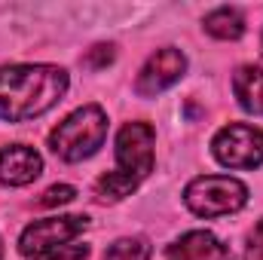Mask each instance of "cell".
I'll use <instances>...</instances> for the list:
<instances>
[{"label":"cell","instance_id":"11","mask_svg":"<svg viewBox=\"0 0 263 260\" xmlns=\"http://www.w3.org/2000/svg\"><path fill=\"white\" fill-rule=\"evenodd\" d=\"M205 31L217 40H239L245 34V18L239 15V9L220 6V9L205 15Z\"/></svg>","mask_w":263,"mask_h":260},{"label":"cell","instance_id":"14","mask_svg":"<svg viewBox=\"0 0 263 260\" xmlns=\"http://www.w3.org/2000/svg\"><path fill=\"white\" fill-rule=\"evenodd\" d=\"M73 196H77L73 187H67V184H55V187H49V190L43 193L40 205H46V208H52V205H67Z\"/></svg>","mask_w":263,"mask_h":260},{"label":"cell","instance_id":"15","mask_svg":"<svg viewBox=\"0 0 263 260\" xmlns=\"http://www.w3.org/2000/svg\"><path fill=\"white\" fill-rule=\"evenodd\" d=\"M248 260H263V220L254 227V233L248 239Z\"/></svg>","mask_w":263,"mask_h":260},{"label":"cell","instance_id":"1","mask_svg":"<svg viewBox=\"0 0 263 260\" xmlns=\"http://www.w3.org/2000/svg\"><path fill=\"white\" fill-rule=\"evenodd\" d=\"M67 73L52 65H6L0 67V120L25 123L46 114L62 101Z\"/></svg>","mask_w":263,"mask_h":260},{"label":"cell","instance_id":"5","mask_svg":"<svg viewBox=\"0 0 263 260\" xmlns=\"http://www.w3.org/2000/svg\"><path fill=\"white\" fill-rule=\"evenodd\" d=\"M214 159L227 169H254L263 162V132L245 123H233L214 135Z\"/></svg>","mask_w":263,"mask_h":260},{"label":"cell","instance_id":"7","mask_svg":"<svg viewBox=\"0 0 263 260\" xmlns=\"http://www.w3.org/2000/svg\"><path fill=\"white\" fill-rule=\"evenodd\" d=\"M184 70H187L184 52L165 46V49H159V52H153L147 59V65L141 67V73H138L135 89H138V95H159L168 86H175L184 77Z\"/></svg>","mask_w":263,"mask_h":260},{"label":"cell","instance_id":"4","mask_svg":"<svg viewBox=\"0 0 263 260\" xmlns=\"http://www.w3.org/2000/svg\"><path fill=\"white\" fill-rule=\"evenodd\" d=\"M184 202L199 217H223V214L239 211L248 202V187L242 181H236V178L202 175V178L187 184Z\"/></svg>","mask_w":263,"mask_h":260},{"label":"cell","instance_id":"2","mask_svg":"<svg viewBox=\"0 0 263 260\" xmlns=\"http://www.w3.org/2000/svg\"><path fill=\"white\" fill-rule=\"evenodd\" d=\"M156 132L147 123H126L117 135V172L98 178L95 193L104 202H120L153 172Z\"/></svg>","mask_w":263,"mask_h":260},{"label":"cell","instance_id":"6","mask_svg":"<svg viewBox=\"0 0 263 260\" xmlns=\"http://www.w3.org/2000/svg\"><path fill=\"white\" fill-rule=\"evenodd\" d=\"M86 217L83 214H73V217H43V220H34L31 227H25L22 239H18V251L25 257H34V254H43V251H52L59 245L73 242L83 230H86Z\"/></svg>","mask_w":263,"mask_h":260},{"label":"cell","instance_id":"9","mask_svg":"<svg viewBox=\"0 0 263 260\" xmlns=\"http://www.w3.org/2000/svg\"><path fill=\"white\" fill-rule=\"evenodd\" d=\"M165 257L168 260H233V254L214 233L193 230V233H184L175 245H168Z\"/></svg>","mask_w":263,"mask_h":260},{"label":"cell","instance_id":"16","mask_svg":"<svg viewBox=\"0 0 263 260\" xmlns=\"http://www.w3.org/2000/svg\"><path fill=\"white\" fill-rule=\"evenodd\" d=\"M0 257H3V242H0Z\"/></svg>","mask_w":263,"mask_h":260},{"label":"cell","instance_id":"12","mask_svg":"<svg viewBox=\"0 0 263 260\" xmlns=\"http://www.w3.org/2000/svg\"><path fill=\"white\" fill-rule=\"evenodd\" d=\"M104 260H150V245L147 239H120L107 248Z\"/></svg>","mask_w":263,"mask_h":260},{"label":"cell","instance_id":"10","mask_svg":"<svg viewBox=\"0 0 263 260\" xmlns=\"http://www.w3.org/2000/svg\"><path fill=\"white\" fill-rule=\"evenodd\" d=\"M233 92L239 98V104L254 114L263 117V70L254 65H242L233 73Z\"/></svg>","mask_w":263,"mask_h":260},{"label":"cell","instance_id":"8","mask_svg":"<svg viewBox=\"0 0 263 260\" xmlns=\"http://www.w3.org/2000/svg\"><path fill=\"white\" fill-rule=\"evenodd\" d=\"M40 172H43V159L34 147L9 144L6 150H0V184L25 187L34 178H40Z\"/></svg>","mask_w":263,"mask_h":260},{"label":"cell","instance_id":"13","mask_svg":"<svg viewBox=\"0 0 263 260\" xmlns=\"http://www.w3.org/2000/svg\"><path fill=\"white\" fill-rule=\"evenodd\" d=\"M89 257V248L86 245H59L52 251H43V254H34V260H86Z\"/></svg>","mask_w":263,"mask_h":260},{"label":"cell","instance_id":"3","mask_svg":"<svg viewBox=\"0 0 263 260\" xmlns=\"http://www.w3.org/2000/svg\"><path fill=\"white\" fill-rule=\"evenodd\" d=\"M107 135V117L98 104H86L73 110L67 120H62L55 129L49 132V147L59 159L65 162H80L92 156Z\"/></svg>","mask_w":263,"mask_h":260}]
</instances>
